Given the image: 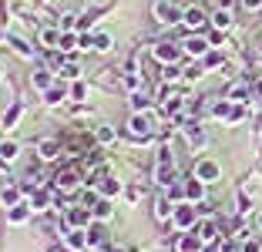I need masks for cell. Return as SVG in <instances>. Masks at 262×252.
Masks as SVG:
<instances>
[{
    "instance_id": "cell-36",
    "label": "cell",
    "mask_w": 262,
    "mask_h": 252,
    "mask_svg": "<svg viewBox=\"0 0 262 252\" xmlns=\"http://www.w3.org/2000/svg\"><path fill=\"white\" fill-rule=\"evenodd\" d=\"M61 77H64V81H81V64L68 61V64L61 68Z\"/></svg>"
},
{
    "instance_id": "cell-51",
    "label": "cell",
    "mask_w": 262,
    "mask_h": 252,
    "mask_svg": "<svg viewBox=\"0 0 262 252\" xmlns=\"http://www.w3.org/2000/svg\"><path fill=\"white\" fill-rule=\"evenodd\" d=\"M259 229H262V212H259Z\"/></svg>"
},
{
    "instance_id": "cell-43",
    "label": "cell",
    "mask_w": 262,
    "mask_h": 252,
    "mask_svg": "<svg viewBox=\"0 0 262 252\" xmlns=\"http://www.w3.org/2000/svg\"><path fill=\"white\" fill-rule=\"evenodd\" d=\"M202 74H205V68H202V64H195V68H185V81H199Z\"/></svg>"
},
{
    "instance_id": "cell-4",
    "label": "cell",
    "mask_w": 262,
    "mask_h": 252,
    "mask_svg": "<svg viewBox=\"0 0 262 252\" xmlns=\"http://www.w3.org/2000/svg\"><path fill=\"white\" fill-rule=\"evenodd\" d=\"M94 222V212L88 205H74V208H68V215H64V236H68L71 229H88V225H91Z\"/></svg>"
},
{
    "instance_id": "cell-47",
    "label": "cell",
    "mask_w": 262,
    "mask_h": 252,
    "mask_svg": "<svg viewBox=\"0 0 262 252\" xmlns=\"http://www.w3.org/2000/svg\"><path fill=\"white\" fill-rule=\"evenodd\" d=\"M259 249H262V245L255 242V239H246V242H242V252H259Z\"/></svg>"
},
{
    "instance_id": "cell-33",
    "label": "cell",
    "mask_w": 262,
    "mask_h": 252,
    "mask_svg": "<svg viewBox=\"0 0 262 252\" xmlns=\"http://www.w3.org/2000/svg\"><path fill=\"white\" fill-rule=\"evenodd\" d=\"M44 68H47V71H61V68H64L61 51H57V47H54V51H44Z\"/></svg>"
},
{
    "instance_id": "cell-38",
    "label": "cell",
    "mask_w": 262,
    "mask_h": 252,
    "mask_svg": "<svg viewBox=\"0 0 262 252\" xmlns=\"http://www.w3.org/2000/svg\"><path fill=\"white\" fill-rule=\"evenodd\" d=\"M111 47H115L111 34H94V51H111Z\"/></svg>"
},
{
    "instance_id": "cell-32",
    "label": "cell",
    "mask_w": 262,
    "mask_h": 252,
    "mask_svg": "<svg viewBox=\"0 0 262 252\" xmlns=\"http://www.w3.org/2000/svg\"><path fill=\"white\" fill-rule=\"evenodd\" d=\"M199 236L205 239V242H219V239H222V236H219V225H215V222H202V225H199Z\"/></svg>"
},
{
    "instance_id": "cell-29",
    "label": "cell",
    "mask_w": 262,
    "mask_h": 252,
    "mask_svg": "<svg viewBox=\"0 0 262 252\" xmlns=\"http://www.w3.org/2000/svg\"><path fill=\"white\" fill-rule=\"evenodd\" d=\"M148 108H151V98H148L145 91L131 94V111H135V115H141V111H148Z\"/></svg>"
},
{
    "instance_id": "cell-25",
    "label": "cell",
    "mask_w": 262,
    "mask_h": 252,
    "mask_svg": "<svg viewBox=\"0 0 262 252\" xmlns=\"http://www.w3.org/2000/svg\"><path fill=\"white\" fill-rule=\"evenodd\" d=\"M212 27H215V31H229V27H232V10L215 7V14H212Z\"/></svg>"
},
{
    "instance_id": "cell-40",
    "label": "cell",
    "mask_w": 262,
    "mask_h": 252,
    "mask_svg": "<svg viewBox=\"0 0 262 252\" xmlns=\"http://www.w3.org/2000/svg\"><path fill=\"white\" fill-rule=\"evenodd\" d=\"M121 84L128 88L131 94H135V91H141V74H124V77H121Z\"/></svg>"
},
{
    "instance_id": "cell-19",
    "label": "cell",
    "mask_w": 262,
    "mask_h": 252,
    "mask_svg": "<svg viewBox=\"0 0 262 252\" xmlns=\"http://www.w3.org/2000/svg\"><path fill=\"white\" fill-rule=\"evenodd\" d=\"M88 249H108V232H104V225H94L91 232H88Z\"/></svg>"
},
{
    "instance_id": "cell-50",
    "label": "cell",
    "mask_w": 262,
    "mask_h": 252,
    "mask_svg": "<svg viewBox=\"0 0 262 252\" xmlns=\"http://www.w3.org/2000/svg\"><path fill=\"white\" fill-rule=\"evenodd\" d=\"M0 81H4V64H0Z\"/></svg>"
},
{
    "instance_id": "cell-24",
    "label": "cell",
    "mask_w": 262,
    "mask_h": 252,
    "mask_svg": "<svg viewBox=\"0 0 262 252\" xmlns=\"http://www.w3.org/2000/svg\"><path fill=\"white\" fill-rule=\"evenodd\" d=\"M17 202H20V188H17V185H4V188H0V205L14 208Z\"/></svg>"
},
{
    "instance_id": "cell-15",
    "label": "cell",
    "mask_w": 262,
    "mask_h": 252,
    "mask_svg": "<svg viewBox=\"0 0 262 252\" xmlns=\"http://www.w3.org/2000/svg\"><path fill=\"white\" fill-rule=\"evenodd\" d=\"M31 202H17V205L14 208H7V222H10V225H24V222H27V219H31Z\"/></svg>"
},
{
    "instance_id": "cell-34",
    "label": "cell",
    "mask_w": 262,
    "mask_h": 252,
    "mask_svg": "<svg viewBox=\"0 0 262 252\" xmlns=\"http://www.w3.org/2000/svg\"><path fill=\"white\" fill-rule=\"evenodd\" d=\"M121 195L131 202V205H138V202L145 199V188H141V185H124V192H121Z\"/></svg>"
},
{
    "instance_id": "cell-18",
    "label": "cell",
    "mask_w": 262,
    "mask_h": 252,
    "mask_svg": "<svg viewBox=\"0 0 262 252\" xmlns=\"http://www.w3.org/2000/svg\"><path fill=\"white\" fill-rule=\"evenodd\" d=\"M44 98V104H51V108H57V104H64V101L71 98V91L64 88V84H57V88H51V91H44L40 94Z\"/></svg>"
},
{
    "instance_id": "cell-26",
    "label": "cell",
    "mask_w": 262,
    "mask_h": 252,
    "mask_svg": "<svg viewBox=\"0 0 262 252\" xmlns=\"http://www.w3.org/2000/svg\"><path fill=\"white\" fill-rule=\"evenodd\" d=\"M77 47H81V34L77 31H64L61 34V44H57V51H77Z\"/></svg>"
},
{
    "instance_id": "cell-46",
    "label": "cell",
    "mask_w": 262,
    "mask_h": 252,
    "mask_svg": "<svg viewBox=\"0 0 262 252\" xmlns=\"http://www.w3.org/2000/svg\"><path fill=\"white\" fill-rule=\"evenodd\" d=\"M219 249L222 252H235V239H219Z\"/></svg>"
},
{
    "instance_id": "cell-3",
    "label": "cell",
    "mask_w": 262,
    "mask_h": 252,
    "mask_svg": "<svg viewBox=\"0 0 262 252\" xmlns=\"http://www.w3.org/2000/svg\"><path fill=\"white\" fill-rule=\"evenodd\" d=\"M151 54H155V61H158V64H165V68H175V64L185 57V47H182V44H171V40H165V44H155Z\"/></svg>"
},
{
    "instance_id": "cell-30",
    "label": "cell",
    "mask_w": 262,
    "mask_h": 252,
    "mask_svg": "<svg viewBox=\"0 0 262 252\" xmlns=\"http://www.w3.org/2000/svg\"><path fill=\"white\" fill-rule=\"evenodd\" d=\"M31 205L44 212V208L51 205V192H47V188H34V192H31Z\"/></svg>"
},
{
    "instance_id": "cell-14",
    "label": "cell",
    "mask_w": 262,
    "mask_h": 252,
    "mask_svg": "<svg viewBox=\"0 0 262 252\" xmlns=\"http://www.w3.org/2000/svg\"><path fill=\"white\" fill-rule=\"evenodd\" d=\"M31 84L37 88L40 94H44V91H51V88H54V71H47V68H37V71L31 74Z\"/></svg>"
},
{
    "instance_id": "cell-9",
    "label": "cell",
    "mask_w": 262,
    "mask_h": 252,
    "mask_svg": "<svg viewBox=\"0 0 262 252\" xmlns=\"http://www.w3.org/2000/svg\"><path fill=\"white\" fill-rule=\"evenodd\" d=\"M182 47H185V54H188V57H199V61L205 57L208 51H212L208 37H195V34H192V37H185V40H182Z\"/></svg>"
},
{
    "instance_id": "cell-13",
    "label": "cell",
    "mask_w": 262,
    "mask_h": 252,
    "mask_svg": "<svg viewBox=\"0 0 262 252\" xmlns=\"http://www.w3.org/2000/svg\"><path fill=\"white\" fill-rule=\"evenodd\" d=\"M64 245H68L71 252H84L88 249V229H71L68 236H64Z\"/></svg>"
},
{
    "instance_id": "cell-20",
    "label": "cell",
    "mask_w": 262,
    "mask_h": 252,
    "mask_svg": "<svg viewBox=\"0 0 262 252\" xmlns=\"http://www.w3.org/2000/svg\"><path fill=\"white\" fill-rule=\"evenodd\" d=\"M37 152H40V158L44 161H54V158H61V145H57L54 138H44L37 145Z\"/></svg>"
},
{
    "instance_id": "cell-41",
    "label": "cell",
    "mask_w": 262,
    "mask_h": 252,
    "mask_svg": "<svg viewBox=\"0 0 262 252\" xmlns=\"http://www.w3.org/2000/svg\"><path fill=\"white\" fill-rule=\"evenodd\" d=\"M208 44L215 47V51H219V47H225V31H215V27H212V34H208Z\"/></svg>"
},
{
    "instance_id": "cell-8",
    "label": "cell",
    "mask_w": 262,
    "mask_h": 252,
    "mask_svg": "<svg viewBox=\"0 0 262 252\" xmlns=\"http://www.w3.org/2000/svg\"><path fill=\"white\" fill-rule=\"evenodd\" d=\"M94 188H98V195L101 199H115V195H121V182L118 178H111V175H98V182H91Z\"/></svg>"
},
{
    "instance_id": "cell-28",
    "label": "cell",
    "mask_w": 262,
    "mask_h": 252,
    "mask_svg": "<svg viewBox=\"0 0 262 252\" xmlns=\"http://www.w3.org/2000/svg\"><path fill=\"white\" fill-rule=\"evenodd\" d=\"M17 155H20V145L10 141V138H4V141H0V158L4 161H17Z\"/></svg>"
},
{
    "instance_id": "cell-44",
    "label": "cell",
    "mask_w": 262,
    "mask_h": 252,
    "mask_svg": "<svg viewBox=\"0 0 262 252\" xmlns=\"http://www.w3.org/2000/svg\"><path fill=\"white\" fill-rule=\"evenodd\" d=\"M246 212H252V199L239 192V215H246Z\"/></svg>"
},
{
    "instance_id": "cell-21",
    "label": "cell",
    "mask_w": 262,
    "mask_h": 252,
    "mask_svg": "<svg viewBox=\"0 0 262 252\" xmlns=\"http://www.w3.org/2000/svg\"><path fill=\"white\" fill-rule=\"evenodd\" d=\"M175 215V202L168 199V195H158V202H155V219L162 222V219H171Z\"/></svg>"
},
{
    "instance_id": "cell-23",
    "label": "cell",
    "mask_w": 262,
    "mask_h": 252,
    "mask_svg": "<svg viewBox=\"0 0 262 252\" xmlns=\"http://www.w3.org/2000/svg\"><path fill=\"white\" fill-rule=\"evenodd\" d=\"M7 44L14 47V54H17V57H37V51H34V47L27 44L24 37H14V34H10V37H7Z\"/></svg>"
},
{
    "instance_id": "cell-17",
    "label": "cell",
    "mask_w": 262,
    "mask_h": 252,
    "mask_svg": "<svg viewBox=\"0 0 262 252\" xmlns=\"http://www.w3.org/2000/svg\"><path fill=\"white\" fill-rule=\"evenodd\" d=\"M232 104H235V101H229V98H222V101H212V104H208V115H212V118H219V121H225V124H229Z\"/></svg>"
},
{
    "instance_id": "cell-10",
    "label": "cell",
    "mask_w": 262,
    "mask_h": 252,
    "mask_svg": "<svg viewBox=\"0 0 262 252\" xmlns=\"http://www.w3.org/2000/svg\"><path fill=\"white\" fill-rule=\"evenodd\" d=\"M24 111H27V101H14V104L7 108V115H4V121H0V128H4V131L17 128V121L24 118Z\"/></svg>"
},
{
    "instance_id": "cell-39",
    "label": "cell",
    "mask_w": 262,
    "mask_h": 252,
    "mask_svg": "<svg viewBox=\"0 0 262 252\" xmlns=\"http://www.w3.org/2000/svg\"><path fill=\"white\" fill-rule=\"evenodd\" d=\"M246 115H249V108L242 104V101H235V104H232V115H229V124H239Z\"/></svg>"
},
{
    "instance_id": "cell-27",
    "label": "cell",
    "mask_w": 262,
    "mask_h": 252,
    "mask_svg": "<svg viewBox=\"0 0 262 252\" xmlns=\"http://www.w3.org/2000/svg\"><path fill=\"white\" fill-rule=\"evenodd\" d=\"M94 138H98L101 145H115V141H118V131L111 128V124H98V128H94Z\"/></svg>"
},
{
    "instance_id": "cell-7",
    "label": "cell",
    "mask_w": 262,
    "mask_h": 252,
    "mask_svg": "<svg viewBox=\"0 0 262 252\" xmlns=\"http://www.w3.org/2000/svg\"><path fill=\"white\" fill-rule=\"evenodd\" d=\"M219 175H222V165H219L215 158H199L195 161V178L199 182H219Z\"/></svg>"
},
{
    "instance_id": "cell-5",
    "label": "cell",
    "mask_w": 262,
    "mask_h": 252,
    "mask_svg": "<svg viewBox=\"0 0 262 252\" xmlns=\"http://www.w3.org/2000/svg\"><path fill=\"white\" fill-rule=\"evenodd\" d=\"M81 188V168L71 165V168H61L54 178V192H77Z\"/></svg>"
},
{
    "instance_id": "cell-31",
    "label": "cell",
    "mask_w": 262,
    "mask_h": 252,
    "mask_svg": "<svg viewBox=\"0 0 262 252\" xmlns=\"http://www.w3.org/2000/svg\"><path fill=\"white\" fill-rule=\"evenodd\" d=\"M94 222H104V219H111V199H98L94 202Z\"/></svg>"
},
{
    "instance_id": "cell-2",
    "label": "cell",
    "mask_w": 262,
    "mask_h": 252,
    "mask_svg": "<svg viewBox=\"0 0 262 252\" xmlns=\"http://www.w3.org/2000/svg\"><path fill=\"white\" fill-rule=\"evenodd\" d=\"M151 14L162 27H171V24H182V14H185V10L178 7V4H171V0H155Z\"/></svg>"
},
{
    "instance_id": "cell-16",
    "label": "cell",
    "mask_w": 262,
    "mask_h": 252,
    "mask_svg": "<svg viewBox=\"0 0 262 252\" xmlns=\"http://www.w3.org/2000/svg\"><path fill=\"white\" fill-rule=\"evenodd\" d=\"M202 249H205V239L199 232H188V236L178 239V252H202Z\"/></svg>"
},
{
    "instance_id": "cell-52",
    "label": "cell",
    "mask_w": 262,
    "mask_h": 252,
    "mask_svg": "<svg viewBox=\"0 0 262 252\" xmlns=\"http://www.w3.org/2000/svg\"><path fill=\"white\" fill-rule=\"evenodd\" d=\"M259 64H262V57H259Z\"/></svg>"
},
{
    "instance_id": "cell-45",
    "label": "cell",
    "mask_w": 262,
    "mask_h": 252,
    "mask_svg": "<svg viewBox=\"0 0 262 252\" xmlns=\"http://www.w3.org/2000/svg\"><path fill=\"white\" fill-rule=\"evenodd\" d=\"M81 51H94V34H81Z\"/></svg>"
},
{
    "instance_id": "cell-12",
    "label": "cell",
    "mask_w": 262,
    "mask_h": 252,
    "mask_svg": "<svg viewBox=\"0 0 262 252\" xmlns=\"http://www.w3.org/2000/svg\"><path fill=\"white\" fill-rule=\"evenodd\" d=\"M202 199H205V182H199V178H185V202L202 205Z\"/></svg>"
},
{
    "instance_id": "cell-35",
    "label": "cell",
    "mask_w": 262,
    "mask_h": 252,
    "mask_svg": "<svg viewBox=\"0 0 262 252\" xmlns=\"http://www.w3.org/2000/svg\"><path fill=\"white\" fill-rule=\"evenodd\" d=\"M68 91H71V101H77V104H81V101L88 98V84H84V81H71Z\"/></svg>"
},
{
    "instance_id": "cell-1",
    "label": "cell",
    "mask_w": 262,
    "mask_h": 252,
    "mask_svg": "<svg viewBox=\"0 0 262 252\" xmlns=\"http://www.w3.org/2000/svg\"><path fill=\"white\" fill-rule=\"evenodd\" d=\"M124 138H128L131 145H151L155 138H158V131H155V118L148 115V111L131 115L128 118V128H124Z\"/></svg>"
},
{
    "instance_id": "cell-37",
    "label": "cell",
    "mask_w": 262,
    "mask_h": 252,
    "mask_svg": "<svg viewBox=\"0 0 262 252\" xmlns=\"http://www.w3.org/2000/svg\"><path fill=\"white\" fill-rule=\"evenodd\" d=\"M202 68H205V71H212V68H222V54H219V51H208L205 57H202Z\"/></svg>"
},
{
    "instance_id": "cell-22",
    "label": "cell",
    "mask_w": 262,
    "mask_h": 252,
    "mask_svg": "<svg viewBox=\"0 0 262 252\" xmlns=\"http://www.w3.org/2000/svg\"><path fill=\"white\" fill-rule=\"evenodd\" d=\"M225 98H229V101H242V104H246V101L252 98V88H249L246 81H235V84L229 88V94H225Z\"/></svg>"
},
{
    "instance_id": "cell-42",
    "label": "cell",
    "mask_w": 262,
    "mask_h": 252,
    "mask_svg": "<svg viewBox=\"0 0 262 252\" xmlns=\"http://www.w3.org/2000/svg\"><path fill=\"white\" fill-rule=\"evenodd\" d=\"M77 24L81 20H77L74 14H61V31H77Z\"/></svg>"
},
{
    "instance_id": "cell-6",
    "label": "cell",
    "mask_w": 262,
    "mask_h": 252,
    "mask_svg": "<svg viewBox=\"0 0 262 252\" xmlns=\"http://www.w3.org/2000/svg\"><path fill=\"white\" fill-rule=\"evenodd\" d=\"M195 205L192 202H182V205H175V215H171V222H175V229H182V232H192L195 229Z\"/></svg>"
},
{
    "instance_id": "cell-48",
    "label": "cell",
    "mask_w": 262,
    "mask_h": 252,
    "mask_svg": "<svg viewBox=\"0 0 262 252\" xmlns=\"http://www.w3.org/2000/svg\"><path fill=\"white\" fill-rule=\"evenodd\" d=\"M242 7H246V10H259L262 0H242Z\"/></svg>"
},
{
    "instance_id": "cell-11",
    "label": "cell",
    "mask_w": 262,
    "mask_h": 252,
    "mask_svg": "<svg viewBox=\"0 0 262 252\" xmlns=\"http://www.w3.org/2000/svg\"><path fill=\"white\" fill-rule=\"evenodd\" d=\"M202 24H205V10L202 7H185V14H182V27H185V31H199Z\"/></svg>"
},
{
    "instance_id": "cell-49",
    "label": "cell",
    "mask_w": 262,
    "mask_h": 252,
    "mask_svg": "<svg viewBox=\"0 0 262 252\" xmlns=\"http://www.w3.org/2000/svg\"><path fill=\"white\" fill-rule=\"evenodd\" d=\"M104 252H124V249H104Z\"/></svg>"
}]
</instances>
